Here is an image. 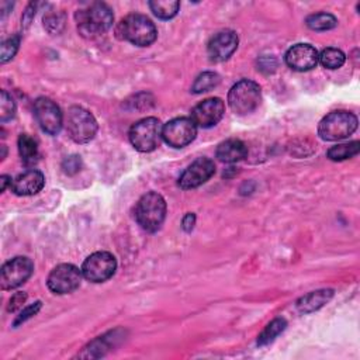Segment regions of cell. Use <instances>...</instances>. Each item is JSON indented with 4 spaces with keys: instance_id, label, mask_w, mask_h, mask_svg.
Listing matches in <instances>:
<instances>
[{
    "instance_id": "9",
    "label": "cell",
    "mask_w": 360,
    "mask_h": 360,
    "mask_svg": "<svg viewBox=\"0 0 360 360\" xmlns=\"http://www.w3.org/2000/svg\"><path fill=\"white\" fill-rule=\"evenodd\" d=\"M82 278V269L71 263H63L51 270L47 284L52 293L63 295L74 293L76 289H79Z\"/></svg>"
},
{
    "instance_id": "3",
    "label": "cell",
    "mask_w": 360,
    "mask_h": 360,
    "mask_svg": "<svg viewBox=\"0 0 360 360\" xmlns=\"http://www.w3.org/2000/svg\"><path fill=\"white\" fill-rule=\"evenodd\" d=\"M166 217V201L157 193L149 192L144 194L135 207V218L142 229L157 232Z\"/></svg>"
},
{
    "instance_id": "21",
    "label": "cell",
    "mask_w": 360,
    "mask_h": 360,
    "mask_svg": "<svg viewBox=\"0 0 360 360\" xmlns=\"http://www.w3.org/2000/svg\"><path fill=\"white\" fill-rule=\"evenodd\" d=\"M118 331H114L111 334V338L110 334L104 335V337H99L98 339H95L92 344H89V346L85 348V352L80 355V357H100L104 355V350L110 349L111 346H114V342L117 341V337Z\"/></svg>"
},
{
    "instance_id": "29",
    "label": "cell",
    "mask_w": 360,
    "mask_h": 360,
    "mask_svg": "<svg viewBox=\"0 0 360 360\" xmlns=\"http://www.w3.org/2000/svg\"><path fill=\"white\" fill-rule=\"evenodd\" d=\"M19 45H20V36H14L2 44V49H0V61H2V64H6L8 61L14 58Z\"/></svg>"
},
{
    "instance_id": "25",
    "label": "cell",
    "mask_w": 360,
    "mask_h": 360,
    "mask_svg": "<svg viewBox=\"0 0 360 360\" xmlns=\"http://www.w3.org/2000/svg\"><path fill=\"white\" fill-rule=\"evenodd\" d=\"M287 326V321L284 318H276L273 319L270 324H267V326L263 329V333L259 335L258 338V345L259 346H265L272 344Z\"/></svg>"
},
{
    "instance_id": "7",
    "label": "cell",
    "mask_w": 360,
    "mask_h": 360,
    "mask_svg": "<svg viewBox=\"0 0 360 360\" xmlns=\"http://www.w3.org/2000/svg\"><path fill=\"white\" fill-rule=\"evenodd\" d=\"M130 141L139 153H153L159 145L162 137L161 122L155 117H146L139 120L130 128Z\"/></svg>"
},
{
    "instance_id": "5",
    "label": "cell",
    "mask_w": 360,
    "mask_h": 360,
    "mask_svg": "<svg viewBox=\"0 0 360 360\" xmlns=\"http://www.w3.org/2000/svg\"><path fill=\"white\" fill-rule=\"evenodd\" d=\"M357 128V117L346 110L325 115L318 126V135L324 141H339L352 135Z\"/></svg>"
},
{
    "instance_id": "37",
    "label": "cell",
    "mask_w": 360,
    "mask_h": 360,
    "mask_svg": "<svg viewBox=\"0 0 360 360\" xmlns=\"http://www.w3.org/2000/svg\"><path fill=\"white\" fill-rule=\"evenodd\" d=\"M0 148H2V157H0V158H2V159H5L6 158V145H2V146H0Z\"/></svg>"
},
{
    "instance_id": "19",
    "label": "cell",
    "mask_w": 360,
    "mask_h": 360,
    "mask_svg": "<svg viewBox=\"0 0 360 360\" xmlns=\"http://www.w3.org/2000/svg\"><path fill=\"white\" fill-rule=\"evenodd\" d=\"M334 297V290L331 289H324V290H317L306 294L297 302V308L300 313L303 314H310L321 307H324L329 300Z\"/></svg>"
},
{
    "instance_id": "17",
    "label": "cell",
    "mask_w": 360,
    "mask_h": 360,
    "mask_svg": "<svg viewBox=\"0 0 360 360\" xmlns=\"http://www.w3.org/2000/svg\"><path fill=\"white\" fill-rule=\"evenodd\" d=\"M45 185L44 175L37 169H30L13 179L12 190L17 196H33L43 190Z\"/></svg>"
},
{
    "instance_id": "35",
    "label": "cell",
    "mask_w": 360,
    "mask_h": 360,
    "mask_svg": "<svg viewBox=\"0 0 360 360\" xmlns=\"http://www.w3.org/2000/svg\"><path fill=\"white\" fill-rule=\"evenodd\" d=\"M34 14H36V5L32 3V5H30V6L27 8V10H25V13H24V16H23V23H24L25 25H28L30 21L33 20Z\"/></svg>"
},
{
    "instance_id": "22",
    "label": "cell",
    "mask_w": 360,
    "mask_h": 360,
    "mask_svg": "<svg viewBox=\"0 0 360 360\" xmlns=\"http://www.w3.org/2000/svg\"><path fill=\"white\" fill-rule=\"evenodd\" d=\"M359 151H360V142L352 141V142H348V144H339V145L329 148L328 153H326V157L331 161L341 162V161H346V159L356 157L359 154Z\"/></svg>"
},
{
    "instance_id": "24",
    "label": "cell",
    "mask_w": 360,
    "mask_h": 360,
    "mask_svg": "<svg viewBox=\"0 0 360 360\" xmlns=\"http://www.w3.org/2000/svg\"><path fill=\"white\" fill-rule=\"evenodd\" d=\"M149 8L158 19L169 20L177 14L180 3L177 0H154V2H149Z\"/></svg>"
},
{
    "instance_id": "23",
    "label": "cell",
    "mask_w": 360,
    "mask_h": 360,
    "mask_svg": "<svg viewBox=\"0 0 360 360\" xmlns=\"http://www.w3.org/2000/svg\"><path fill=\"white\" fill-rule=\"evenodd\" d=\"M346 61L345 54L338 48H325L321 51L318 63L326 69H339Z\"/></svg>"
},
{
    "instance_id": "6",
    "label": "cell",
    "mask_w": 360,
    "mask_h": 360,
    "mask_svg": "<svg viewBox=\"0 0 360 360\" xmlns=\"http://www.w3.org/2000/svg\"><path fill=\"white\" fill-rule=\"evenodd\" d=\"M67 131L76 144L92 141L98 133V122L93 114L83 107L74 106L67 114Z\"/></svg>"
},
{
    "instance_id": "26",
    "label": "cell",
    "mask_w": 360,
    "mask_h": 360,
    "mask_svg": "<svg viewBox=\"0 0 360 360\" xmlns=\"http://www.w3.org/2000/svg\"><path fill=\"white\" fill-rule=\"evenodd\" d=\"M221 82V78L218 74L216 72H203L200 74L193 86H192V92L193 93H204V92H210V90L216 89Z\"/></svg>"
},
{
    "instance_id": "1",
    "label": "cell",
    "mask_w": 360,
    "mask_h": 360,
    "mask_svg": "<svg viewBox=\"0 0 360 360\" xmlns=\"http://www.w3.org/2000/svg\"><path fill=\"white\" fill-rule=\"evenodd\" d=\"M75 20L79 34L85 38L93 40L109 32L114 21V14L106 3L95 2L79 9L75 14Z\"/></svg>"
},
{
    "instance_id": "4",
    "label": "cell",
    "mask_w": 360,
    "mask_h": 360,
    "mask_svg": "<svg viewBox=\"0 0 360 360\" xmlns=\"http://www.w3.org/2000/svg\"><path fill=\"white\" fill-rule=\"evenodd\" d=\"M262 100L260 86L249 79L236 82L228 93V104L238 115H247L255 111Z\"/></svg>"
},
{
    "instance_id": "13",
    "label": "cell",
    "mask_w": 360,
    "mask_h": 360,
    "mask_svg": "<svg viewBox=\"0 0 360 360\" xmlns=\"http://www.w3.org/2000/svg\"><path fill=\"white\" fill-rule=\"evenodd\" d=\"M216 173V165L212 159L208 158H199L188 169L180 175L179 186L183 190L196 189L204 183H207Z\"/></svg>"
},
{
    "instance_id": "10",
    "label": "cell",
    "mask_w": 360,
    "mask_h": 360,
    "mask_svg": "<svg viewBox=\"0 0 360 360\" xmlns=\"http://www.w3.org/2000/svg\"><path fill=\"white\" fill-rule=\"evenodd\" d=\"M34 272V263L25 256H17L6 262L0 273V284L3 290H13L20 287L32 278Z\"/></svg>"
},
{
    "instance_id": "14",
    "label": "cell",
    "mask_w": 360,
    "mask_h": 360,
    "mask_svg": "<svg viewBox=\"0 0 360 360\" xmlns=\"http://www.w3.org/2000/svg\"><path fill=\"white\" fill-rule=\"evenodd\" d=\"M224 113V102L218 98H212L203 100L192 110V120L200 128H212L221 122Z\"/></svg>"
},
{
    "instance_id": "2",
    "label": "cell",
    "mask_w": 360,
    "mask_h": 360,
    "mask_svg": "<svg viewBox=\"0 0 360 360\" xmlns=\"http://www.w3.org/2000/svg\"><path fill=\"white\" fill-rule=\"evenodd\" d=\"M115 34L120 40L128 41L137 47H149L155 43L158 30L146 16L128 14L117 24Z\"/></svg>"
},
{
    "instance_id": "31",
    "label": "cell",
    "mask_w": 360,
    "mask_h": 360,
    "mask_svg": "<svg viewBox=\"0 0 360 360\" xmlns=\"http://www.w3.org/2000/svg\"><path fill=\"white\" fill-rule=\"evenodd\" d=\"M41 306H43L41 302H36L34 304H32V306H28V307L23 308V311L20 313V315H19V317L16 318V321H14V326H19L20 324L25 322L27 319H30L32 317H34V315L40 311Z\"/></svg>"
},
{
    "instance_id": "11",
    "label": "cell",
    "mask_w": 360,
    "mask_h": 360,
    "mask_svg": "<svg viewBox=\"0 0 360 360\" xmlns=\"http://www.w3.org/2000/svg\"><path fill=\"white\" fill-rule=\"evenodd\" d=\"M197 126L192 118L177 117L162 127V138L172 148H183L194 141Z\"/></svg>"
},
{
    "instance_id": "30",
    "label": "cell",
    "mask_w": 360,
    "mask_h": 360,
    "mask_svg": "<svg viewBox=\"0 0 360 360\" xmlns=\"http://www.w3.org/2000/svg\"><path fill=\"white\" fill-rule=\"evenodd\" d=\"M80 168H82V159L79 155H71L65 158L63 162V170L68 176L76 175L80 170Z\"/></svg>"
},
{
    "instance_id": "36",
    "label": "cell",
    "mask_w": 360,
    "mask_h": 360,
    "mask_svg": "<svg viewBox=\"0 0 360 360\" xmlns=\"http://www.w3.org/2000/svg\"><path fill=\"white\" fill-rule=\"evenodd\" d=\"M12 182H13V180H12V177H10V176H8V175H3L2 177H0V183H2V189H0V190L5 192V190L8 189V186H9V185L12 186Z\"/></svg>"
},
{
    "instance_id": "16",
    "label": "cell",
    "mask_w": 360,
    "mask_h": 360,
    "mask_svg": "<svg viewBox=\"0 0 360 360\" xmlns=\"http://www.w3.org/2000/svg\"><path fill=\"white\" fill-rule=\"evenodd\" d=\"M238 44L239 40L236 33L231 32V30H224V32L217 33L210 40L207 47L208 56L213 63H224L236 51Z\"/></svg>"
},
{
    "instance_id": "18",
    "label": "cell",
    "mask_w": 360,
    "mask_h": 360,
    "mask_svg": "<svg viewBox=\"0 0 360 360\" xmlns=\"http://www.w3.org/2000/svg\"><path fill=\"white\" fill-rule=\"evenodd\" d=\"M217 158L225 164L244 161L248 155V146L241 139H227L217 148Z\"/></svg>"
},
{
    "instance_id": "8",
    "label": "cell",
    "mask_w": 360,
    "mask_h": 360,
    "mask_svg": "<svg viewBox=\"0 0 360 360\" xmlns=\"http://www.w3.org/2000/svg\"><path fill=\"white\" fill-rule=\"evenodd\" d=\"M117 260L110 252H95L82 265V275L92 283H104L115 273Z\"/></svg>"
},
{
    "instance_id": "20",
    "label": "cell",
    "mask_w": 360,
    "mask_h": 360,
    "mask_svg": "<svg viewBox=\"0 0 360 360\" xmlns=\"http://www.w3.org/2000/svg\"><path fill=\"white\" fill-rule=\"evenodd\" d=\"M19 154L24 165L32 166L38 161V146L37 141L27 134L19 137Z\"/></svg>"
},
{
    "instance_id": "15",
    "label": "cell",
    "mask_w": 360,
    "mask_h": 360,
    "mask_svg": "<svg viewBox=\"0 0 360 360\" xmlns=\"http://www.w3.org/2000/svg\"><path fill=\"white\" fill-rule=\"evenodd\" d=\"M318 51L310 44H295L284 55L289 68L297 72H307L318 65Z\"/></svg>"
},
{
    "instance_id": "32",
    "label": "cell",
    "mask_w": 360,
    "mask_h": 360,
    "mask_svg": "<svg viewBox=\"0 0 360 360\" xmlns=\"http://www.w3.org/2000/svg\"><path fill=\"white\" fill-rule=\"evenodd\" d=\"M25 300H27V294L23 293V291L13 294L12 298H10V302H9V306H8V311L16 313L17 310H20L23 307V304L25 303Z\"/></svg>"
},
{
    "instance_id": "34",
    "label": "cell",
    "mask_w": 360,
    "mask_h": 360,
    "mask_svg": "<svg viewBox=\"0 0 360 360\" xmlns=\"http://www.w3.org/2000/svg\"><path fill=\"white\" fill-rule=\"evenodd\" d=\"M196 225V216L193 213H188L182 221V228L186 232H192Z\"/></svg>"
},
{
    "instance_id": "12",
    "label": "cell",
    "mask_w": 360,
    "mask_h": 360,
    "mask_svg": "<svg viewBox=\"0 0 360 360\" xmlns=\"http://www.w3.org/2000/svg\"><path fill=\"white\" fill-rule=\"evenodd\" d=\"M34 117L41 130L49 135H56L64 126L61 109L48 98H40L34 103Z\"/></svg>"
},
{
    "instance_id": "28",
    "label": "cell",
    "mask_w": 360,
    "mask_h": 360,
    "mask_svg": "<svg viewBox=\"0 0 360 360\" xmlns=\"http://www.w3.org/2000/svg\"><path fill=\"white\" fill-rule=\"evenodd\" d=\"M16 114V103L13 98L2 90V95H0V122L6 123L9 120H12Z\"/></svg>"
},
{
    "instance_id": "33",
    "label": "cell",
    "mask_w": 360,
    "mask_h": 360,
    "mask_svg": "<svg viewBox=\"0 0 360 360\" xmlns=\"http://www.w3.org/2000/svg\"><path fill=\"white\" fill-rule=\"evenodd\" d=\"M266 61H267L266 64L262 63V61H259V69L263 71V72H266V74L275 72V69H276V67H278L276 59H275L273 56H266Z\"/></svg>"
},
{
    "instance_id": "27",
    "label": "cell",
    "mask_w": 360,
    "mask_h": 360,
    "mask_svg": "<svg viewBox=\"0 0 360 360\" xmlns=\"http://www.w3.org/2000/svg\"><path fill=\"white\" fill-rule=\"evenodd\" d=\"M306 23L311 30H314V32H326V30H333L338 25L337 17L329 13L311 14L307 17Z\"/></svg>"
}]
</instances>
